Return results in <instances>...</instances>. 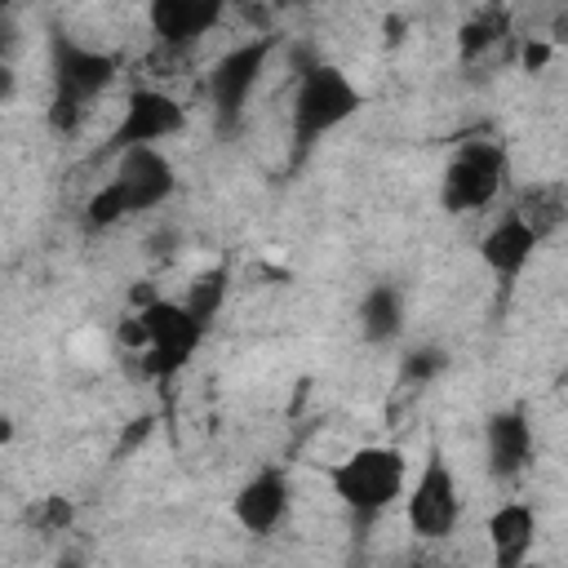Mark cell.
Masks as SVG:
<instances>
[{
    "label": "cell",
    "mask_w": 568,
    "mask_h": 568,
    "mask_svg": "<svg viewBox=\"0 0 568 568\" xmlns=\"http://www.w3.org/2000/svg\"><path fill=\"white\" fill-rule=\"evenodd\" d=\"M364 106V89L337 67V62H306L297 71V93H293V111H288V129H293V169L306 164V155L337 133L346 120H355Z\"/></svg>",
    "instance_id": "1"
},
{
    "label": "cell",
    "mask_w": 568,
    "mask_h": 568,
    "mask_svg": "<svg viewBox=\"0 0 568 568\" xmlns=\"http://www.w3.org/2000/svg\"><path fill=\"white\" fill-rule=\"evenodd\" d=\"M120 62L106 49H93L67 31L49 36V75H53V98H49V124L53 133H75L89 106L111 89Z\"/></svg>",
    "instance_id": "2"
},
{
    "label": "cell",
    "mask_w": 568,
    "mask_h": 568,
    "mask_svg": "<svg viewBox=\"0 0 568 568\" xmlns=\"http://www.w3.org/2000/svg\"><path fill=\"white\" fill-rule=\"evenodd\" d=\"M324 475H328L333 497L359 524H373L404 497L408 457H404V448H390V444H364V448L346 453L342 462H333Z\"/></svg>",
    "instance_id": "3"
},
{
    "label": "cell",
    "mask_w": 568,
    "mask_h": 568,
    "mask_svg": "<svg viewBox=\"0 0 568 568\" xmlns=\"http://www.w3.org/2000/svg\"><path fill=\"white\" fill-rule=\"evenodd\" d=\"M133 315H138V324H142V333H146L142 373H146L151 382L169 386V382L195 359V351H200V342H204L209 328H204L182 302H173V297H151V302H142Z\"/></svg>",
    "instance_id": "4"
},
{
    "label": "cell",
    "mask_w": 568,
    "mask_h": 568,
    "mask_svg": "<svg viewBox=\"0 0 568 568\" xmlns=\"http://www.w3.org/2000/svg\"><path fill=\"white\" fill-rule=\"evenodd\" d=\"M275 40L271 36H253L235 49H226L209 75H204V93H209V106H213V124L231 138L240 124H244V111H248V98L266 71V58H271Z\"/></svg>",
    "instance_id": "5"
},
{
    "label": "cell",
    "mask_w": 568,
    "mask_h": 568,
    "mask_svg": "<svg viewBox=\"0 0 568 568\" xmlns=\"http://www.w3.org/2000/svg\"><path fill=\"white\" fill-rule=\"evenodd\" d=\"M506 178H510V160H506V151L497 142H466L444 164L439 204H444V213L488 209L497 200V191L506 186Z\"/></svg>",
    "instance_id": "6"
},
{
    "label": "cell",
    "mask_w": 568,
    "mask_h": 568,
    "mask_svg": "<svg viewBox=\"0 0 568 568\" xmlns=\"http://www.w3.org/2000/svg\"><path fill=\"white\" fill-rule=\"evenodd\" d=\"M404 519L413 528V537L422 541H444L457 532V519H462V493H457V479H453V466L444 462L439 448H430L417 484L408 488L404 497Z\"/></svg>",
    "instance_id": "7"
},
{
    "label": "cell",
    "mask_w": 568,
    "mask_h": 568,
    "mask_svg": "<svg viewBox=\"0 0 568 568\" xmlns=\"http://www.w3.org/2000/svg\"><path fill=\"white\" fill-rule=\"evenodd\" d=\"M182 129H186V106L173 93H164L155 84H142V89H133L124 98V115L111 129L106 151L111 155H124L133 146H160L164 138H178Z\"/></svg>",
    "instance_id": "8"
},
{
    "label": "cell",
    "mask_w": 568,
    "mask_h": 568,
    "mask_svg": "<svg viewBox=\"0 0 568 568\" xmlns=\"http://www.w3.org/2000/svg\"><path fill=\"white\" fill-rule=\"evenodd\" d=\"M288 501H293L288 475H284L280 466H262V470H253V475L235 488L231 515H235V524H240L248 537H271V532L284 524Z\"/></svg>",
    "instance_id": "9"
},
{
    "label": "cell",
    "mask_w": 568,
    "mask_h": 568,
    "mask_svg": "<svg viewBox=\"0 0 568 568\" xmlns=\"http://www.w3.org/2000/svg\"><path fill=\"white\" fill-rule=\"evenodd\" d=\"M532 453H537V439H532V422H528L524 408L488 413V422H484V462H488V475L497 484L519 479L532 466Z\"/></svg>",
    "instance_id": "10"
},
{
    "label": "cell",
    "mask_w": 568,
    "mask_h": 568,
    "mask_svg": "<svg viewBox=\"0 0 568 568\" xmlns=\"http://www.w3.org/2000/svg\"><path fill=\"white\" fill-rule=\"evenodd\" d=\"M111 182L124 191L129 213H151V209H160L178 191L173 160L160 146H133V151H124Z\"/></svg>",
    "instance_id": "11"
},
{
    "label": "cell",
    "mask_w": 568,
    "mask_h": 568,
    "mask_svg": "<svg viewBox=\"0 0 568 568\" xmlns=\"http://www.w3.org/2000/svg\"><path fill=\"white\" fill-rule=\"evenodd\" d=\"M541 248V235L510 209L506 217H497L488 231H484V240H479V257H484V266L501 280V284H515L524 271H528V262H532V253Z\"/></svg>",
    "instance_id": "12"
},
{
    "label": "cell",
    "mask_w": 568,
    "mask_h": 568,
    "mask_svg": "<svg viewBox=\"0 0 568 568\" xmlns=\"http://www.w3.org/2000/svg\"><path fill=\"white\" fill-rule=\"evenodd\" d=\"M222 0H151L146 22L164 49H191L200 36H209L222 22Z\"/></svg>",
    "instance_id": "13"
},
{
    "label": "cell",
    "mask_w": 568,
    "mask_h": 568,
    "mask_svg": "<svg viewBox=\"0 0 568 568\" xmlns=\"http://www.w3.org/2000/svg\"><path fill=\"white\" fill-rule=\"evenodd\" d=\"M537 537V515L528 501H501L488 515V546H493V568H519L532 555Z\"/></svg>",
    "instance_id": "14"
},
{
    "label": "cell",
    "mask_w": 568,
    "mask_h": 568,
    "mask_svg": "<svg viewBox=\"0 0 568 568\" xmlns=\"http://www.w3.org/2000/svg\"><path fill=\"white\" fill-rule=\"evenodd\" d=\"M355 320H359L364 342H373V346L395 342L404 333V293H399V284H390V280L368 284L364 297H359Z\"/></svg>",
    "instance_id": "15"
},
{
    "label": "cell",
    "mask_w": 568,
    "mask_h": 568,
    "mask_svg": "<svg viewBox=\"0 0 568 568\" xmlns=\"http://www.w3.org/2000/svg\"><path fill=\"white\" fill-rule=\"evenodd\" d=\"M226 288H231V271L217 262L213 271H200V275L191 280V288H186L182 306H186L204 328H213V320H217V315H222V306H226Z\"/></svg>",
    "instance_id": "16"
},
{
    "label": "cell",
    "mask_w": 568,
    "mask_h": 568,
    "mask_svg": "<svg viewBox=\"0 0 568 568\" xmlns=\"http://www.w3.org/2000/svg\"><path fill=\"white\" fill-rule=\"evenodd\" d=\"M515 213H519V217H524V222L546 240V235H555V231H559V222H564V213H568V209H564L559 186H532V195H528Z\"/></svg>",
    "instance_id": "17"
},
{
    "label": "cell",
    "mask_w": 568,
    "mask_h": 568,
    "mask_svg": "<svg viewBox=\"0 0 568 568\" xmlns=\"http://www.w3.org/2000/svg\"><path fill=\"white\" fill-rule=\"evenodd\" d=\"M124 217H133V213H129V200H124V191H120L115 182H102V186L89 195V204H84V226H89V231L120 226Z\"/></svg>",
    "instance_id": "18"
},
{
    "label": "cell",
    "mask_w": 568,
    "mask_h": 568,
    "mask_svg": "<svg viewBox=\"0 0 568 568\" xmlns=\"http://www.w3.org/2000/svg\"><path fill=\"white\" fill-rule=\"evenodd\" d=\"M506 36V9H484L462 27V58H479Z\"/></svg>",
    "instance_id": "19"
},
{
    "label": "cell",
    "mask_w": 568,
    "mask_h": 568,
    "mask_svg": "<svg viewBox=\"0 0 568 568\" xmlns=\"http://www.w3.org/2000/svg\"><path fill=\"white\" fill-rule=\"evenodd\" d=\"M444 368H448V355H444L439 346H422V351H408V355H404L399 377H404L408 386H422V382H435Z\"/></svg>",
    "instance_id": "20"
},
{
    "label": "cell",
    "mask_w": 568,
    "mask_h": 568,
    "mask_svg": "<svg viewBox=\"0 0 568 568\" xmlns=\"http://www.w3.org/2000/svg\"><path fill=\"white\" fill-rule=\"evenodd\" d=\"M71 519H75V506H71L67 497H44V501L31 510V524H36L40 532H67Z\"/></svg>",
    "instance_id": "21"
},
{
    "label": "cell",
    "mask_w": 568,
    "mask_h": 568,
    "mask_svg": "<svg viewBox=\"0 0 568 568\" xmlns=\"http://www.w3.org/2000/svg\"><path fill=\"white\" fill-rule=\"evenodd\" d=\"M151 426H155V417H133V422H129V430H124V439H120V457H129L138 444H146Z\"/></svg>",
    "instance_id": "22"
},
{
    "label": "cell",
    "mask_w": 568,
    "mask_h": 568,
    "mask_svg": "<svg viewBox=\"0 0 568 568\" xmlns=\"http://www.w3.org/2000/svg\"><path fill=\"white\" fill-rule=\"evenodd\" d=\"M550 62V44L546 40H528L524 44V71H541Z\"/></svg>",
    "instance_id": "23"
},
{
    "label": "cell",
    "mask_w": 568,
    "mask_h": 568,
    "mask_svg": "<svg viewBox=\"0 0 568 568\" xmlns=\"http://www.w3.org/2000/svg\"><path fill=\"white\" fill-rule=\"evenodd\" d=\"M13 93V71H9V62H0V98H9Z\"/></svg>",
    "instance_id": "24"
},
{
    "label": "cell",
    "mask_w": 568,
    "mask_h": 568,
    "mask_svg": "<svg viewBox=\"0 0 568 568\" xmlns=\"http://www.w3.org/2000/svg\"><path fill=\"white\" fill-rule=\"evenodd\" d=\"M9 435H13V422H9V417H0V444H4Z\"/></svg>",
    "instance_id": "25"
},
{
    "label": "cell",
    "mask_w": 568,
    "mask_h": 568,
    "mask_svg": "<svg viewBox=\"0 0 568 568\" xmlns=\"http://www.w3.org/2000/svg\"><path fill=\"white\" fill-rule=\"evenodd\" d=\"M58 568H80V559H62V564H58Z\"/></svg>",
    "instance_id": "26"
},
{
    "label": "cell",
    "mask_w": 568,
    "mask_h": 568,
    "mask_svg": "<svg viewBox=\"0 0 568 568\" xmlns=\"http://www.w3.org/2000/svg\"><path fill=\"white\" fill-rule=\"evenodd\" d=\"M519 568H541V564H532V559H528V564H519Z\"/></svg>",
    "instance_id": "27"
}]
</instances>
